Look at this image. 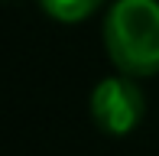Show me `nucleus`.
Instances as JSON below:
<instances>
[{"label":"nucleus","mask_w":159,"mask_h":156,"mask_svg":"<svg viewBox=\"0 0 159 156\" xmlns=\"http://www.w3.org/2000/svg\"><path fill=\"white\" fill-rule=\"evenodd\" d=\"M107 59L117 75L149 78L159 72V0H111L101 23Z\"/></svg>","instance_id":"f257e3e1"},{"label":"nucleus","mask_w":159,"mask_h":156,"mask_svg":"<svg viewBox=\"0 0 159 156\" xmlns=\"http://www.w3.org/2000/svg\"><path fill=\"white\" fill-rule=\"evenodd\" d=\"M146 114V98H143L136 78L127 75H107L91 91V117L98 130L111 137H127L140 127Z\"/></svg>","instance_id":"f03ea898"},{"label":"nucleus","mask_w":159,"mask_h":156,"mask_svg":"<svg viewBox=\"0 0 159 156\" xmlns=\"http://www.w3.org/2000/svg\"><path fill=\"white\" fill-rule=\"evenodd\" d=\"M104 3H107V0H39L42 13L52 16L55 23H65V26L81 23V20L94 16Z\"/></svg>","instance_id":"7ed1b4c3"}]
</instances>
